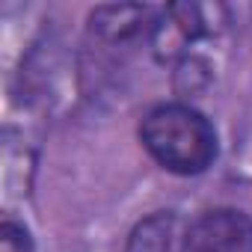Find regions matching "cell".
<instances>
[{
  "label": "cell",
  "mask_w": 252,
  "mask_h": 252,
  "mask_svg": "<svg viewBox=\"0 0 252 252\" xmlns=\"http://www.w3.org/2000/svg\"><path fill=\"white\" fill-rule=\"evenodd\" d=\"M0 243H3V252H36L30 231L15 220H3V225H0Z\"/></svg>",
  "instance_id": "obj_5"
},
{
  "label": "cell",
  "mask_w": 252,
  "mask_h": 252,
  "mask_svg": "<svg viewBox=\"0 0 252 252\" xmlns=\"http://www.w3.org/2000/svg\"><path fill=\"white\" fill-rule=\"evenodd\" d=\"M143 149L175 175H202L217 160L214 125L190 104H158L140 122Z\"/></svg>",
  "instance_id": "obj_1"
},
{
  "label": "cell",
  "mask_w": 252,
  "mask_h": 252,
  "mask_svg": "<svg viewBox=\"0 0 252 252\" xmlns=\"http://www.w3.org/2000/svg\"><path fill=\"white\" fill-rule=\"evenodd\" d=\"M158 15L160 9H152V6H101L92 12L89 24H92V33H98L107 42H128V39L155 33Z\"/></svg>",
  "instance_id": "obj_3"
},
{
  "label": "cell",
  "mask_w": 252,
  "mask_h": 252,
  "mask_svg": "<svg viewBox=\"0 0 252 252\" xmlns=\"http://www.w3.org/2000/svg\"><path fill=\"white\" fill-rule=\"evenodd\" d=\"M125 252H172V214H152L128 237Z\"/></svg>",
  "instance_id": "obj_4"
},
{
  "label": "cell",
  "mask_w": 252,
  "mask_h": 252,
  "mask_svg": "<svg viewBox=\"0 0 252 252\" xmlns=\"http://www.w3.org/2000/svg\"><path fill=\"white\" fill-rule=\"evenodd\" d=\"M181 252H252V220L237 208L205 211L187 225Z\"/></svg>",
  "instance_id": "obj_2"
}]
</instances>
